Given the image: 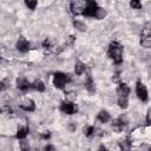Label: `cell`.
Wrapping results in <instances>:
<instances>
[{
	"label": "cell",
	"instance_id": "obj_19",
	"mask_svg": "<svg viewBox=\"0 0 151 151\" xmlns=\"http://www.w3.org/2000/svg\"><path fill=\"white\" fill-rule=\"evenodd\" d=\"M140 37H145V38H151V24H146L144 26V28L142 29V35Z\"/></svg>",
	"mask_w": 151,
	"mask_h": 151
},
{
	"label": "cell",
	"instance_id": "obj_2",
	"mask_svg": "<svg viewBox=\"0 0 151 151\" xmlns=\"http://www.w3.org/2000/svg\"><path fill=\"white\" fill-rule=\"evenodd\" d=\"M70 80H71L70 76H68V74H65V73H63V72H55L54 76H53V85H54L57 88H59V90L64 88L65 85H66Z\"/></svg>",
	"mask_w": 151,
	"mask_h": 151
},
{
	"label": "cell",
	"instance_id": "obj_12",
	"mask_svg": "<svg viewBox=\"0 0 151 151\" xmlns=\"http://www.w3.org/2000/svg\"><path fill=\"white\" fill-rule=\"evenodd\" d=\"M119 147H120V151H130L131 150V139L130 137L127 136L125 139L123 140H119Z\"/></svg>",
	"mask_w": 151,
	"mask_h": 151
},
{
	"label": "cell",
	"instance_id": "obj_29",
	"mask_svg": "<svg viewBox=\"0 0 151 151\" xmlns=\"http://www.w3.org/2000/svg\"><path fill=\"white\" fill-rule=\"evenodd\" d=\"M1 111H2L4 113H6V114H11V113H13V111H12V109H11L9 106H7V105H5V106H2V107H1Z\"/></svg>",
	"mask_w": 151,
	"mask_h": 151
},
{
	"label": "cell",
	"instance_id": "obj_13",
	"mask_svg": "<svg viewBox=\"0 0 151 151\" xmlns=\"http://www.w3.org/2000/svg\"><path fill=\"white\" fill-rule=\"evenodd\" d=\"M85 87H86V90H87L90 93H94V92H96V85H94V81L92 80V78H91L90 74L87 76V79H86V81H85Z\"/></svg>",
	"mask_w": 151,
	"mask_h": 151
},
{
	"label": "cell",
	"instance_id": "obj_3",
	"mask_svg": "<svg viewBox=\"0 0 151 151\" xmlns=\"http://www.w3.org/2000/svg\"><path fill=\"white\" fill-rule=\"evenodd\" d=\"M85 6H86V1H80V0L72 1L71 5H70L71 13H72L73 15H80V14H84Z\"/></svg>",
	"mask_w": 151,
	"mask_h": 151
},
{
	"label": "cell",
	"instance_id": "obj_23",
	"mask_svg": "<svg viewBox=\"0 0 151 151\" xmlns=\"http://www.w3.org/2000/svg\"><path fill=\"white\" fill-rule=\"evenodd\" d=\"M140 45H142V47L150 48V47H151V38L140 37Z\"/></svg>",
	"mask_w": 151,
	"mask_h": 151
},
{
	"label": "cell",
	"instance_id": "obj_15",
	"mask_svg": "<svg viewBox=\"0 0 151 151\" xmlns=\"http://www.w3.org/2000/svg\"><path fill=\"white\" fill-rule=\"evenodd\" d=\"M28 133H29V129H28L27 126H21V127L17 131L15 137H17L18 139H24Z\"/></svg>",
	"mask_w": 151,
	"mask_h": 151
},
{
	"label": "cell",
	"instance_id": "obj_34",
	"mask_svg": "<svg viewBox=\"0 0 151 151\" xmlns=\"http://www.w3.org/2000/svg\"><path fill=\"white\" fill-rule=\"evenodd\" d=\"M112 80L114 83H119V74H114V77L112 78Z\"/></svg>",
	"mask_w": 151,
	"mask_h": 151
},
{
	"label": "cell",
	"instance_id": "obj_4",
	"mask_svg": "<svg viewBox=\"0 0 151 151\" xmlns=\"http://www.w3.org/2000/svg\"><path fill=\"white\" fill-rule=\"evenodd\" d=\"M136 94L142 101H147V98H149L147 90L142 81H137L136 84Z\"/></svg>",
	"mask_w": 151,
	"mask_h": 151
},
{
	"label": "cell",
	"instance_id": "obj_33",
	"mask_svg": "<svg viewBox=\"0 0 151 151\" xmlns=\"http://www.w3.org/2000/svg\"><path fill=\"white\" fill-rule=\"evenodd\" d=\"M45 151H55V149H54V146H53V145H46Z\"/></svg>",
	"mask_w": 151,
	"mask_h": 151
},
{
	"label": "cell",
	"instance_id": "obj_1",
	"mask_svg": "<svg viewBox=\"0 0 151 151\" xmlns=\"http://www.w3.org/2000/svg\"><path fill=\"white\" fill-rule=\"evenodd\" d=\"M107 55L110 57V59L113 60V63L116 65L122 64L123 61V47L118 41H113L110 44L109 50H107Z\"/></svg>",
	"mask_w": 151,
	"mask_h": 151
},
{
	"label": "cell",
	"instance_id": "obj_20",
	"mask_svg": "<svg viewBox=\"0 0 151 151\" xmlns=\"http://www.w3.org/2000/svg\"><path fill=\"white\" fill-rule=\"evenodd\" d=\"M96 131H97V129L94 126H87V127L84 129V134L86 137H92V136L96 134Z\"/></svg>",
	"mask_w": 151,
	"mask_h": 151
},
{
	"label": "cell",
	"instance_id": "obj_35",
	"mask_svg": "<svg viewBox=\"0 0 151 151\" xmlns=\"http://www.w3.org/2000/svg\"><path fill=\"white\" fill-rule=\"evenodd\" d=\"M98 151H107V149H106L104 145H100V146L98 147Z\"/></svg>",
	"mask_w": 151,
	"mask_h": 151
},
{
	"label": "cell",
	"instance_id": "obj_30",
	"mask_svg": "<svg viewBox=\"0 0 151 151\" xmlns=\"http://www.w3.org/2000/svg\"><path fill=\"white\" fill-rule=\"evenodd\" d=\"M146 125H151V109H149L146 113Z\"/></svg>",
	"mask_w": 151,
	"mask_h": 151
},
{
	"label": "cell",
	"instance_id": "obj_27",
	"mask_svg": "<svg viewBox=\"0 0 151 151\" xmlns=\"http://www.w3.org/2000/svg\"><path fill=\"white\" fill-rule=\"evenodd\" d=\"M8 86H9V81H8V79H4V80L0 81V90H1V91H5Z\"/></svg>",
	"mask_w": 151,
	"mask_h": 151
},
{
	"label": "cell",
	"instance_id": "obj_6",
	"mask_svg": "<svg viewBox=\"0 0 151 151\" xmlns=\"http://www.w3.org/2000/svg\"><path fill=\"white\" fill-rule=\"evenodd\" d=\"M60 110L61 112L66 113V114H74L77 112V106L72 103V101H63L60 105Z\"/></svg>",
	"mask_w": 151,
	"mask_h": 151
},
{
	"label": "cell",
	"instance_id": "obj_36",
	"mask_svg": "<svg viewBox=\"0 0 151 151\" xmlns=\"http://www.w3.org/2000/svg\"><path fill=\"white\" fill-rule=\"evenodd\" d=\"M147 151H151V146H150V147H149V150H147Z\"/></svg>",
	"mask_w": 151,
	"mask_h": 151
},
{
	"label": "cell",
	"instance_id": "obj_16",
	"mask_svg": "<svg viewBox=\"0 0 151 151\" xmlns=\"http://www.w3.org/2000/svg\"><path fill=\"white\" fill-rule=\"evenodd\" d=\"M85 70H86V66H85V64H84V63H81V61H77V63H76L74 72H76V74H77V76L83 74V73L85 72Z\"/></svg>",
	"mask_w": 151,
	"mask_h": 151
},
{
	"label": "cell",
	"instance_id": "obj_18",
	"mask_svg": "<svg viewBox=\"0 0 151 151\" xmlns=\"http://www.w3.org/2000/svg\"><path fill=\"white\" fill-rule=\"evenodd\" d=\"M42 47H44V50H45L46 52H50L54 46H53L52 40H51V39H48V38H46V39L42 41Z\"/></svg>",
	"mask_w": 151,
	"mask_h": 151
},
{
	"label": "cell",
	"instance_id": "obj_26",
	"mask_svg": "<svg viewBox=\"0 0 151 151\" xmlns=\"http://www.w3.org/2000/svg\"><path fill=\"white\" fill-rule=\"evenodd\" d=\"M26 6L29 8V9H35V7H37V5H38V2L35 1V0H26Z\"/></svg>",
	"mask_w": 151,
	"mask_h": 151
},
{
	"label": "cell",
	"instance_id": "obj_17",
	"mask_svg": "<svg viewBox=\"0 0 151 151\" xmlns=\"http://www.w3.org/2000/svg\"><path fill=\"white\" fill-rule=\"evenodd\" d=\"M32 88L38 91V92H44L45 91V85L41 80H35L33 84H32Z\"/></svg>",
	"mask_w": 151,
	"mask_h": 151
},
{
	"label": "cell",
	"instance_id": "obj_14",
	"mask_svg": "<svg viewBox=\"0 0 151 151\" xmlns=\"http://www.w3.org/2000/svg\"><path fill=\"white\" fill-rule=\"evenodd\" d=\"M97 119H98L100 123H107V122L111 119V117H110V113H109L107 111H105V110H101V111L98 113V116H97Z\"/></svg>",
	"mask_w": 151,
	"mask_h": 151
},
{
	"label": "cell",
	"instance_id": "obj_9",
	"mask_svg": "<svg viewBox=\"0 0 151 151\" xmlns=\"http://www.w3.org/2000/svg\"><path fill=\"white\" fill-rule=\"evenodd\" d=\"M20 107H21L22 110H25V111L32 112V111L35 110V104H34V101H33L32 99H29V98H25V99L20 103Z\"/></svg>",
	"mask_w": 151,
	"mask_h": 151
},
{
	"label": "cell",
	"instance_id": "obj_8",
	"mask_svg": "<svg viewBox=\"0 0 151 151\" xmlns=\"http://www.w3.org/2000/svg\"><path fill=\"white\" fill-rule=\"evenodd\" d=\"M126 124H127L126 117H125V116H120V117H118L117 119L113 120L112 126H113V129H114L116 131H122Z\"/></svg>",
	"mask_w": 151,
	"mask_h": 151
},
{
	"label": "cell",
	"instance_id": "obj_21",
	"mask_svg": "<svg viewBox=\"0 0 151 151\" xmlns=\"http://www.w3.org/2000/svg\"><path fill=\"white\" fill-rule=\"evenodd\" d=\"M105 17H106V11H105L104 8H101V7H98V9H97V12H96L94 18H96V19H98V20H100V19H104Z\"/></svg>",
	"mask_w": 151,
	"mask_h": 151
},
{
	"label": "cell",
	"instance_id": "obj_11",
	"mask_svg": "<svg viewBox=\"0 0 151 151\" xmlns=\"http://www.w3.org/2000/svg\"><path fill=\"white\" fill-rule=\"evenodd\" d=\"M117 93L119 94V97H127L130 93V88L125 83H119L117 87Z\"/></svg>",
	"mask_w": 151,
	"mask_h": 151
},
{
	"label": "cell",
	"instance_id": "obj_31",
	"mask_svg": "<svg viewBox=\"0 0 151 151\" xmlns=\"http://www.w3.org/2000/svg\"><path fill=\"white\" fill-rule=\"evenodd\" d=\"M50 137H51L50 131H45V132H42V134H41V138H42V139H50Z\"/></svg>",
	"mask_w": 151,
	"mask_h": 151
},
{
	"label": "cell",
	"instance_id": "obj_7",
	"mask_svg": "<svg viewBox=\"0 0 151 151\" xmlns=\"http://www.w3.org/2000/svg\"><path fill=\"white\" fill-rule=\"evenodd\" d=\"M17 50L20 51L21 53H26L29 51V42L24 38V37H20L17 41V45H15Z\"/></svg>",
	"mask_w": 151,
	"mask_h": 151
},
{
	"label": "cell",
	"instance_id": "obj_25",
	"mask_svg": "<svg viewBox=\"0 0 151 151\" xmlns=\"http://www.w3.org/2000/svg\"><path fill=\"white\" fill-rule=\"evenodd\" d=\"M20 149H21V151H29V144H28V142L25 140V139H22L20 142Z\"/></svg>",
	"mask_w": 151,
	"mask_h": 151
},
{
	"label": "cell",
	"instance_id": "obj_24",
	"mask_svg": "<svg viewBox=\"0 0 151 151\" xmlns=\"http://www.w3.org/2000/svg\"><path fill=\"white\" fill-rule=\"evenodd\" d=\"M73 25H74V27H76L78 31H80V32L86 31V26H85V24H83V22L79 21V20H74V21H73Z\"/></svg>",
	"mask_w": 151,
	"mask_h": 151
},
{
	"label": "cell",
	"instance_id": "obj_10",
	"mask_svg": "<svg viewBox=\"0 0 151 151\" xmlns=\"http://www.w3.org/2000/svg\"><path fill=\"white\" fill-rule=\"evenodd\" d=\"M17 87L21 91H26L29 87H32V84H29L28 80L25 79V78H18L17 79Z\"/></svg>",
	"mask_w": 151,
	"mask_h": 151
},
{
	"label": "cell",
	"instance_id": "obj_22",
	"mask_svg": "<svg viewBox=\"0 0 151 151\" xmlns=\"http://www.w3.org/2000/svg\"><path fill=\"white\" fill-rule=\"evenodd\" d=\"M118 105L120 109H126L129 106V101H127V97H119L118 98Z\"/></svg>",
	"mask_w": 151,
	"mask_h": 151
},
{
	"label": "cell",
	"instance_id": "obj_32",
	"mask_svg": "<svg viewBox=\"0 0 151 151\" xmlns=\"http://www.w3.org/2000/svg\"><path fill=\"white\" fill-rule=\"evenodd\" d=\"M74 39H76V38H74L73 35H70L68 39H67V41H66V45H72L73 41H74Z\"/></svg>",
	"mask_w": 151,
	"mask_h": 151
},
{
	"label": "cell",
	"instance_id": "obj_5",
	"mask_svg": "<svg viewBox=\"0 0 151 151\" xmlns=\"http://www.w3.org/2000/svg\"><path fill=\"white\" fill-rule=\"evenodd\" d=\"M97 9H98L97 2L94 0H88V1H86V6H85V11H84L83 15H85V17H94Z\"/></svg>",
	"mask_w": 151,
	"mask_h": 151
},
{
	"label": "cell",
	"instance_id": "obj_28",
	"mask_svg": "<svg viewBox=\"0 0 151 151\" xmlns=\"http://www.w3.org/2000/svg\"><path fill=\"white\" fill-rule=\"evenodd\" d=\"M130 6H131L132 8H136V9H140V8H142V4H140L138 0H132V1L130 2Z\"/></svg>",
	"mask_w": 151,
	"mask_h": 151
}]
</instances>
